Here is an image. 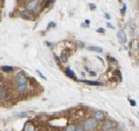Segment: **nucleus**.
Returning a JSON list of instances; mask_svg holds the SVG:
<instances>
[{
	"instance_id": "obj_1",
	"label": "nucleus",
	"mask_w": 139,
	"mask_h": 131,
	"mask_svg": "<svg viewBox=\"0 0 139 131\" xmlns=\"http://www.w3.org/2000/svg\"><path fill=\"white\" fill-rule=\"evenodd\" d=\"M40 1L38 0H34V1H26L25 3V7H26V11L30 12V13H39V12L41 11V7H40Z\"/></svg>"
},
{
	"instance_id": "obj_2",
	"label": "nucleus",
	"mask_w": 139,
	"mask_h": 131,
	"mask_svg": "<svg viewBox=\"0 0 139 131\" xmlns=\"http://www.w3.org/2000/svg\"><path fill=\"white\" fill-rule=\"evenodd\" d=\"M97 124H98V122H97L94 118H89V119H86L85 122H84V124H83V127H84V131H93L94 129L97 127Z\"/></svg>"
},
{
	"instance_id": "obj_3",
	"label": "nucleus",
	"mask_w": 139,
	"mask_h": 131,
	"mask_svg": "<svg viewBox=\"0 0 139 131\" xmlns=\"http://www.w3.org/2000/svg\"><path fill=\"white\" fill-rule=\"evenodd\" d=\"M16 81H17V84H25V83H28L26 73H25L24 71H20L19 73L16 76Z\"/></svg>"
},
{
	"instance_id": "obj_4",
	"label": "nucleus",
	"mask_w": 139,
	"mask_h": 131,
	"mask_svg": "<svg viewBox=\"0 0 139 131\" xmlns=\"http://www.w3.org/2000/svg\"><path fill=\"white\" fill-rule=\"evenodd\" d=\"M118 40H119L120 44H125L126 40H127V35H126V33H125L124 30L118 31Z\"/></svg>"
},
{
	"instance_id": "obj_5",
	"label": "nucleus",
	"mask_w": 139,
	"mask_h": 131,
	"mask_svg": "<svg viewBox=\"0 0 139 131\" xmlns=\"http://www.w3.org/2000/svg\"><path fill=\"white\" fill-rule=\"evenodd\" d=\"M20 17H21L23 19H26V20H34L35 19L34 16H33L32 13H30V12H27V11L21 12V13H20Z\"/></svg>"
},
{
	"instance_id": "obj_6",
	"label": "nucleus",
	"mask_w": 139,
	"mask_h": 131,
	"mask_svg": "<svg viewBox=\"0 0 139 131\" xmlns=\"http://www.w3.org/2000/svg\"><path fill=\"white\" fill-rule=\"evenodd\" d=\"M111 127H114V124H113L112 120L106 119L104 123H103V130H104V131L108 130V129H111Z\"/></svg>"
},
{
	"instance_id": "obj_7",
	"label": "nucleus",
	"mask_w": 139,
	"mask_h": 131,
	"mask_svg": "<svg viewBox=\"0 0 139 131\" xmlns=\"http://www.w3.org/2000/svg\"><path fill=\"white\" fill-rule=\"evenodd\" d=\"M65 74L66 76H68L70 78L74 79V80H77V76H76V73L73 72V70H71V67H66L65 69Z\"/></svg>"
},
{
	"instance_id": "obj_8",
	"label": "nucleus",
	"mask_w": 139,
	"mask_h": 131,
	"mask_svg": "<svg viewBox=\"0 0 139 131\" xmlns=\"http://www.w3.org/2000/svg\"><path fill=\"white\" fill-rule=\"evenodd\" d=\"M27 86H28V83H25V84H17V90L19 93H25V91L27 90Z\"/></svg>"
},
{
	"instance_id": "obj_9",
	"label": "nucleus",
	"mask_w": 139,
	"mask_h": 131,
	"mask_svg": "<svg viewBox=\"0 0 139 131\" xmlns=\"http://www.w3.org/2000/svg\"><path fill=\"white\" fill-rule=\"evenodd\" d=\"M80 81H83V83H85V84H87V85H92V86H103V83L101 81H93V80H86V79H83V80H80Z\"/></svg>"
},
{
	"instance_id": "obj_10",
	"label": "nucleus",
	"mask_w": 139,
	"mask_h": 131,
	"mask_svg": "<svg viewBox=\"0 0 139 131\" xmlns=\"http://www.w3.org/2000/svg\"><path fill=\"white\" fill-rule=\"evenodd\" d=\"M24 131H35V126L31 123H26L24 126Z\"/></svg>"
},
{
	"instance_id": "obj_11",
	"label": "nucleus",
	"mask_w": 139,
	"mask_h": 131,
	"mask_svg": "<svg viewBox=\"0 0 139 131\" xmlns=\"http://www.w3.org/2000/svg\"><path fill=\"white\" fill-rule=\"evenodd\" d=\"M93 118H94L97 122H98V120H101L104 118V113L100 111H97V112H94V117H93Z\"/></svg>"
},
{
	"instance_id": "obj_12",
	"label": "nucleus",
	"mask_w": 139,
	"mask_h": 131,
	"mask_svg": "<svg viewBox=\"0 0 139 131\" xmlns=\"http://www.w3.org/2000/svg\"><path fill=\"white\" fill-rule=\"evenodd\" d=\"M7 96V91L5 88H0V99H5Z\"/></svg>"
},
{
	"instance_id": "obj_13",
	"label": "nucleus",
	"mask_w": 139,
	"mask_h": 131,
	"mask_svg": "<svg viewBox=\"0 0 139 131\" xmlns=\"http://www.w3.org/2000/svg\"><path fill=\"white\" fill-rule=\"evenodd\" d=\"M59 60H60L61 63H67V60H68V56H67V53H66V52H62Z\"/></svg>"
},
{
	"instance_id": "obj_14",
	"label": "nucleus",
	"mask_w": 139,
	"mask_h": 131,
	"mask_svg": "<svg viewBox=\"0 0 139 131\" xmlns=\"http://www.w3.org/2000/svg\"><path fill=\"white\" fill-rule=\"evenodd\" d=\"M1 70L4 71V72H7V73H11L14 71V67H12V66H3Z\"/></svg>"
},
{
	"instance_id": "obj_15",
	"label": "nucleus",
	"mask_w": 139,
	"mask_h": 131,
	"mask_svg": "<svg viewBox=\"0 0 139 131\" xmlns=\"http://www.w3.org/2000/svg\"><path fill=\"white\" fill-rule=\"evenodd\" d=\"M90 51H94V52H103V49L98 46H89Z\"/></svg>"
},
{
	"instance_id": "obj_16",
	"label": "nucleus",
	"mask_w": 139,
	"mask_h": 131,
	"mask_svg": "<svg viewBox=\"0 0 139 131\" xmlns=\"http://www.w3.org/2000/svg\"><path fill=\"white\" fill-rule=\"evenodd\" d=\"M53 4H54L53 0H48V1H45V3H44V7H45V8H48L50 6H52Z\"/></svg>"
},
{
	"instance_id": "obj_17",
	"label": "nucleus",
	"mask_w": 139,
	"mask_h": 131,
	"mask_svg": "<svg viewBox=\"0 0 139 131\" xmlns=\"http://www.w3.org/2000/svg\"><path fill=\"white\" fill-rule=\"evenodd\" d=\"M27 115V112H20V113H14V117L17 118H21V117H25Z\"/></svg>"
},
{
	"instance_id": "obj_18",
	"label": "nucleus",
	"mask_w": 139,
	"mask_h": 131,
	"mask_svg": "<svg viewBox=\"0 0 139 131\" xmlns=\"http://www.w3.org/2000/svg\"><path fill=\"white\" fill-rule=\"evenodd\" d=\"M74 129H76V125H68V126L65 127L64 131H74Z\"/></svg>"
},
{
	"instance_id": "obj_19",
	"label": "nucleus",
	"mask_w": 139,
	"mask_h": 131,
	"mask_svg": "<svg viewBox=\"0 0 139 131\" xmlns=\"http://www.w3.org/2000/svg\"><path fill=\"white\" fill-rule=\"evenodd\" d=\"M74 131H84V127H83V125H81V124H78V125H76Z\"/></svg>"
},
{
	"instance_id": "obj_20",
	"label": "nucleus",
	"mask_w": 139,
	"mask_h": 131,
	"mask_svg": "<svg viewBox=\"0 0 139 131\" xmlns=\"http://www.w3.org/2000/svg\"><path fill=\"white\" fill-rule=\"evenodd\" d=\"M37 73L39 74V76H40V77L41 78H44V79H45V80H46V77H45V76H44L43 73H41V72H40V71H39V70H37Z\"/></svg>"
},
{
	"instance_id": "obj_21",
	"label": "nucleus",
	"mask_w": 139,
	"mask_h": 131,
	"mask_svg": "<svg viewBox=\"0 0 139 131\" xmlns=\"http://www.w3.org/2000/svg\"><path fill=\"white\" fill-rule=\"evenodd\" d=\"M55 26V23H50L48 24V27H47V30H50V28H52V27Z\"/></svg>"
},
{
	"instance_id": "obj_22",
	"label": "nucleus",
	"mask_w": 139,
	"mask_h": 131,
	"mask_svg": "<svg viewBox=\"0 0 139 131\" xmlns=\"http://www.w3.org/2000/svg\"><path fill=\"white\" fill-rule=\"evenodd\" d=\"M125 11H126V5L123 4V8H121V14H124V13H125Z\"/></svg>"
},
{
	"instance_id": "obj_23",
	"label": "nucleus",
	"mask_w": 139,
	"mask_h": 131,
	"mask_svg": "<svg viewBox=\"0 0 139 131\" xmlns=\"http://www.w3.org/2000/svg\"><path fill=\"white\" fill-rule=\"evenodd\" d=\"M130 103H131L132 106H135V102H134L133 99H130Z\"/></svg>"
},
{
	"instance_id": "obj_24",
	"label": "nucleus",
	"mask_w": 139,
	"mask_h": 131,
	"mask_svg": "<svg viewBox=\"0 0 139 131\" xmlns=\"http://www.w3.org/2000/svg\"><path fill=\"white\" fill-rule=\"evenodd\" d=\"M90 7H91V10H92V11H94V10H96V5H94V4L90 5Z\"/></svg>"
},
{
	"instance_id": "obj_25",
	"label": "nucleus",
	"mask_w": 139,
	"mask_h": 131,
	"mask_svg": "<svg viewBox=\"0 0 139 131\" xmlns=\"http://www.w3.org/2000/svg\"><path fill=\"white\" fill-rule=\"evenodd\" d=\"M90 76L94 77V76H97V73H96V72H93V71H90Z\"/></svg>"
},
{
	"instance_id": "obj_26",
	"label": "nucleus",
	"mask_w": 139,
	"mask_h": 131,
	"mask_svg": "<svg viewBox=\"0 0 139 131\" xmlns=\"http://www.w3.org/2000/svg\"><path fill=\"white\" fill-rule=\"evenodd\" d=\"M77 44L79 45V47H84V42H79V41H78Z\"/></svg>"
},
{
	"instance_id": "obj_27",
	"label": "nucleus",
	"mask_w": 139,
	"mask_h": 131,
	"mask_svg": "<svg viewBox=\"0 0 139 131\" xmlns=\"http://www.w3.org/2000/svg\"><path fill=\"white\" fill-rule=\"evenodd\" d=\"M97 31H98V32H99V33H104V30H103V28H98V30H97Z\"/></svg>"
},
{
	"instance_id": "obj_28",
	"label": "nucleus",
	"mask_w": 139,
	"mask_h": 131,
	"mask_svg": "<svg viewBox=\"0 0 139 131\" xmlns=\"http://www.w3.org/2000/svg\"><path fill=\"white\" fill-rule=\"evenodd\" d=\"M54 59L57 60V63H58V64H60V60H59V58L57 57V56H54Z\"/></svg>"
},
{
	"instance_id": "obj_29",
	"label": "nucleus",
	"mask_w": 139,
	"mask_h": 131,
	"mask_svg": "<svg viewBox=\"0 0 139 131\" xmlns=\"http://www.w3.org/2000/svg\"><path fill=\"white\" fill-rule=\"evenodd\" d=\"M46 44H47V45H48V46L51 47V49L53 47V45H52V42H50V41H46Z\"/></svg>"
},
{
	"instance_id": "obj_30",
	"label": "nucleus",
	"mask_w": 139,
	"mask_h": 131,
	"mask_svg": "<svg viewBox=\"0 0 139 131\" xmlns=\"http://www.w3.org/2000/svg\"><path fill=\"white\" fill-rule=\"evenodd\" d=\"M105 17H106V19H111V17H110L108 13H105Z\"/></svg>"
},
{
	"instance_id": "obj_31",
	"label": "nucleus",
	"mask_w": 139,
	"mask_h": 131,
	"mask_svg": "<svg viewBox=\"0 0 139 131\" xmlns=\"http://www.w3.org/2000/svg\"><path fill=\"white\" fill-rule=\"evenodd\" d=\"M106 131H117V129L116 127H111V129H108V130H106Z\"/></svg>"
},
{
	"instance_id": "obj_32",
	"label": "nucleus",
	"mask_w": 139,
	"mask_h": 131,
	"mask_svg": "<svg viewBox=\"0 0 139 131\" xmlns=\"http://www.w3.org/2000/svg\"><path fill=\"white\" fill-rule=\"evenodd\" d=\"M107 27H110V28H113V26H112V25H111L110 23H107Z\"/></svg>"
},
{
	"instance_id": "obj_33",
	"label": "nucleus",
	"mask_w": 139,
	"mask_h": 131,
	"mask_svg": "<svg viewBox=\"0 0 139 131\" xmlns=\"http://www.w3.org/2000/svg\"><path fill=\"white\" fill-rule=\"evenodd\" d=\"M0 18H1V11H0Z\"/></svg>"
}]
</instances>
